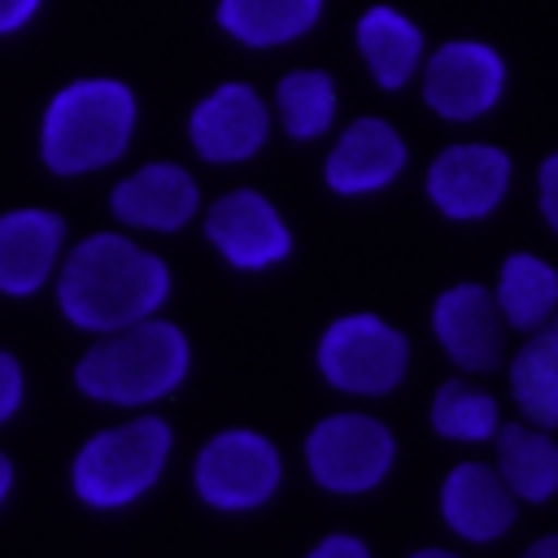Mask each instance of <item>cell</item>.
Here are the masks:
<instances>
[{
    "label": "cell",
    "instance_id": "cell-1",
    "mask_svg": "<svg viewBox=\"0 0 558 558\" xmlns=\"http://www.w3.org/2000/svg\"><path fill=\"white\" fill-rule=\"evenodd\" d=\"M170 296V266L126 235L96 231L70 248L57 275V305L83 331H118L157 314Z\"/></svg>",
    "mask_w": 558,
    "mask_h": 558
},
{
    "label": "cell",
    "instance_id": "cell-2",
    "mask_svg": "<svg viewBox=\"0 0 558 558\" xmlns=\"http://www.w3.org/2000/svg\"><path fill=\"white\" fill-rule=\"evenodd\" d=\"M192 366L183 327L148 314L118 331H105L74 366V388L100 405H153L170 397Z\"/></svg>",
    "mask_w": 558,
    "mask_h": 558
},
{
    "label": "cell",
    "instance_id": "cell-3",
    "mask_svg": "<svg viewBox=\"0 0 558 558\" xmlns=\"http://www.w3.org/2000/svg\"><path fill=\"white\" fill-rule=\"evenodd\" d=\"M135 131V96L118 78L61 87L39 126V157L52 174H87L118 161Z\"/></svg>",
    "mask_w": 558,
    "mask_h": 558
},
{
    "label": "cell",
    "instance_id": "cell-4",
    "mask_svg": "<svg viewBox=\"0 0 558 558\" xmlns=\"http://www.w3.org/2000/svg\"><path fill=\"white\" fill-rule=\"evenodd\" d=\"M174 432L157 414H140L87 436L70 462V488L92 510H122L140 501L166 471Z\"/></svg>",
    "mask_w": 558,
    "mask_h": 558
},
{
    "label": "cell",
    "instance_id": "cell-5",
    "mask_svg": "<svg viewBox=\"0 0 558 558\" xmlns=\"http://www.w3.org/2000/svg\"><path fill=\"white\" fill-rule=\"evenodd\" d=\"M323 379L353 397H384L405 379L410 340L379 314H340L314 349Z\"/></svg>",
    "mask_w": 558,
    "mask_h": 558
},
{
    "label": "cell",
    "instance_id": "cell-6",
    "mask_svg": "<svg viewBox=\"0 0 558 558\" xmlns=\"http://www.w3.org/2000/svg\"><path fill=\"white\" fill-rule=\"evenodd\" d=\"M392 458H397L392 432L379 418L357 410L327 414L305 436V466L314 484L340 497L371 493L375 484H384V475L392 471Z\"/></svg>",
    "mask_w": 558,
    "mask_h": 558
},
{
    "label": "cell",
    "instance_id": "cell-7",
    "mask_svg": "<svg viewBox=\"0 0 558 558\" xmlns=\"http://www.w3.org/2000/svg\"><path fill=\"white\" fill-rule=\"evenodd\" d=\"M279 480H283V458L253 427H231V432L209 436L192 466V484H196L201 501L214 510H227V514L266 506L275 497Z\"/></svg>",
    "mask_w": 558,
    "mask_h": 558
},
{
    "label": "cell",
    "instance_id": "cell-8",
    "mask_svg": "<svg viewBox=\"0 0 558 558\" xmlns=\"http://www.w3.org/2000/svg\"><path fill=\"white\" fill-rule=\"evenodd\" d=\"M501 87H506V65L480 39H449L423 65V100L449 122H471L488 113Z\"/></svg>",
    "mask_w": 558,
    "mask_h": 558
},
{
    "label": "cell",
    "instance_id": "cell-9",
    "mask_svg": "<svg viewBox=\"0 0 558 558\" xmlns=\"http://www.w3.org/2000/svg\"><path fill=\"white\" fill-rule=\"evenodd\" d=\"M205 235L235 270H266L292 253L288 222L253 187H235V192L218 196L205 214Z\"/></svg>",
    "mask_w": 558,
    "mask_h": 558
},
{
    "label": "cell",
    "instance_id": "cell-10",
    "mask_svg": "<svg viewBox=\"0 0 558 558\" xmlns=\"http://www.w3.org/2000/svg\"><path fill=\"white\" fill-rule=\"evenodd\" d=\"M510 187V157L493 144H449L427 166V196L453 222L488 218Z\"/></svg>",
    "mask_w": 558,
    "mask_h": 558
},
{
    "label": "cell",
    "instance_id": "cell-11",
    "mask_svg": "<svg viewBox=\"0 0 558 558\" xmlns=\"http://www.w3.org/2000/svg\"><path fill=\"white\" fill-rule=\"evenodd\" d=\"M432 331L453 366L484 375L497 371L506 357V318L488 288L480 283H453L432 305Z\"/></svg>",
    "mask_w": 558,
    "mask_h": 558
},
{
    "label": "cell",
    "instance_id": "cell-12",
    "mask_svg": "<svg viewBox=\"0 0 558 558\" xmlns=\"http://www.w3.org/2000/svg\"><path fill=\"white\" fill-rule=\"evenodd\" d=\"M266 131H270L266 105L248 83L214 87L192 109V122H187L192 148L205 161H248L266 144Z\"/></svg>",
    "mask_w": 558,
    "mask_h": 558
},
{
    "label": "cell",
    "instance_id": "cell-13",
    "mask_svg": "<svg viewBox=\"0 0 558 558\" xmlns=\"http://www.w3.org/2000/svg\"><path fill=\"white\" fill-rule=\"evenodd\" d=\"M440 519L471 545H488L506 536L519 519V497L506 488L497 466L458 462L440 484Z\"/></svg>",
    "mask_w": 558,
    "mask_h": 558
},
{
    "label": "cell",
    "instance_id": "cell-14",
    "mask_svg": "<svg viewBox=\"0 0 558 558\" xmlns=\"http://www.w3.org/2000/svg\"><path fill=\"white\" fill-rule=\"evenodd\" d=\"M196 205H201V192L192 174L174 161H148L109 192L113 218L140 231H179L192 222Z\"/></svg>",
    "mask_w": 558,
    "mask_h": 558
},
{
    "label": "cell",
    "instance_id": "cell-15",
    "mask_svg": "<svg viewBox=\"0 0 558 558\" xmlns=\"http://www.w3.org/2000/svg\"><path fill=\"white\" fill-rule=\"evenodd\" d=\"M65 244V218L52 209H9L0 214V292L31 296L57 270Z\"/></svg>",
    "mask_w": 558,
    "mask_h": 558
},
{
    "label": "cell",
    "instance_id": "cell-16",
    "mask_svg": "<svg viewBox=\"0 0 558 558\" xmlns=\"http://www.w3.org/2000/svg\"><path fill=\"white\" fill-rule=\"evenodd\" d=\"M405 170V144L384 118H357L331 148L323 174L327 187L340 196H366L388 187Z\"/></svg>",
    "mask_w": 558,
    "mask_h": 558
},
{
    "label": "cell",
    "instance_id": "cell-17",
    "mask_svg": "<svg viewBox=\"0 0 558 558\" xmlns=\"http://www.w3.org/2000/svg\"><path fill=\"white\" fill-rule=\"evenodd\" d=\"M497 440V475L519 501H549L558 493V440L532 423H501Z\"/></svg>",
    "mask_w": 558,
    "mask_h": 558
},
{
    "label": "cell",
    "instance_id": "cell-18",
    "mask_svg": "<svg viewBox=\"0 0 558 558\" xmlns=\"http://www.w3.org/2000/svg\"><path fill=\"white\" fill-rule=\"evenodd\" d=\"M510 392L532 427H558V310L510 357Z\"/></svg>",
    "mask_w": 558,
    "mask_h": 558
},
{
    "label": "cell",
    "instance_id": "cell-19",
    "mask_svg": "<svg viewBox=\"0 0 558 558\" xmlns=\"http://www.w3.org/2000/svg\"><path fill=\"white\" fill-rule=\"evenodd\" d=\"M357 48H362L375 83L388 87V92L401 87L418 70V61H423V35H418V26L410 17H401L397 9H388V4H375V9L362 13V22H357Z\"/></svg>",
    "mask_w": 558,
    "mask_h": 558
},
{
    "label": "cell",
    "instance_id": "cell-20",
    "mask_svg": "<svg viewBox=\"0 0 558 558\" xmlns=\"http://www.w3.org/2000/svg\"><path fill=\"white\" fill-rule=\"evenodd\" d=\"M493 301H497L506 327L536 331L558 310V270L549 262H541L536 253H510L497 270Z\"/></svg>",
    "mask_w": 558,
    "mask_h": 558
},
{
    "label": "cell",
    "instance_id": "cell-21",
    "mask_svg": "<svg viewBox=\"0 0 558 558\" xmlns=\"http://www.w3.org/2000/svg\"><path fill=\"white\" fill-rule=\"evenodd\" d=\"M318 9L323 0H218V22L253 48H275L305 35L318 22Z\"/></svg>",
    "mask_w": 558,
    "mask_h": 558
},
{
    "label": "cell",
    "instance_id": "cell-22",
    "mask_svg": "<svg viewBox=\"0 0 558 558\" xmlns=\"http://www.w3.org/2000/svg\"><path fill=\"white\" fill-rule=\"evenodd\" d=\"M501 427V410H497V397L466 384V379H445L432 397V432L445 436V440H462V445H475V440H493V432Z\"/></svg>",
    "mask_w": 558,
    "mask_h": 558
},
{
    "label": "cell",
    "instance_id": "cell-23",
    "mask_svg": "<svg viewBox=\"0 0 558 558\" xmlns=\"http://www.w3.org/2000/svg\"><path fill=\"white\" fill-rule=\"evenodd\" d=\"M275 109L292 140H318L336 118V83L323 70H292L275 87Z\"/></svg>",
    "mask_w": 558,
    "mask_h": 558
},
{
    "label": "cell",
    "instance_id": "cell-24",
    "mask_svg": "<svg viewBox=\"0 0 558 558\" xmlns=\"http://www.w3.org/2000/svg\"><path fill=\"white\" fill-rule=\"evenodd\" d=\"M26 397V375H22V362L0 344V423H9L17 414Z\"/></svg>",
    "mask_w": 558,
    "mask_h": 558
},
{
    "label": "cell",
    "instance_id": "cell-25",
    "mask_svg": "<svg viewBox=\"0 0 558 558\" xmlns=\"http://www.w3.org/2000/svg\"><path fill=\"white\" fill-rule=\"evenodd\" d=\"M536 192H541V214H545V222L558 231V153H549V157L541 161Z\"/></svg>",
    "mask_w": 558,
    "mask_h": 558
},
{
    "label": "cell",
    "instance_id": "cell-26",
    "mask_svg": "<svg viewBox=\"0 0 558 558\" xmlns=\"http://www.w3.org/2000/svg\"><path fill=\"white\" fill-rule=\"evenodd\" d=\"M305 558H371V549H366L357 536H349V532H331V536H323Z\"/></svg>",
    "mask_w": 558,
    "mask_h": 558
},
{
    "label": "cell",
    "instance_id": "cell-27",
    "mask_svg": "<svg viewBox=\"0 0 558 558\" xmlns=\"http://www.w3.org/2000/svg\"><path fill=\"white\" fill-rule=\"evenodd\" d=\"M35 9H39V0H0V35L26 26Z\"/></svg>",
    "mask_w": 558,
    "mask_h": 558
},
{
    "label": "cell",
    "instance_id": "cell-28",
    "mask_svg": "<svg viewBox=\"0 0 558 558\" xmlns=\"http://www.w3.org/2000/svg\"><path fill=\"white\" fill-rule=\"evenodd\" d=\"M523 558H558V532H549V536H541V541H532Z\"/></svg>",
    "mask_w": 558,
    "mask_h": 558
},
{
    "label": "cell",
    "instance_id": "cell-29",
    "mask_svg": "<svg viewBox=\"0 0 558 558\" xmlns=\"http://www.w3.org/2000/svg\"><path fill=\"white\" fill-rule=\"evenodd\" d=\"M9 488H13V462H9V453H0V506H4Z\"/></svg>",
    "mask_w": 558,
    "mask_h": 558
},
{
    "label": "cell",
    "instance_id": "cell-30",
    "mask_svg": "<svg viewBox=\"0 0 558 558\" xmlns=\"http://www.w3.org/2000/svg\"><path fill=\"white\" fill-rule=\"evenodd\" d=\"M410 558H462V554H449V549H414Z\"/></svg>",
    "mask_w": 558,
    "mask_h": 558
}]
</instances>
